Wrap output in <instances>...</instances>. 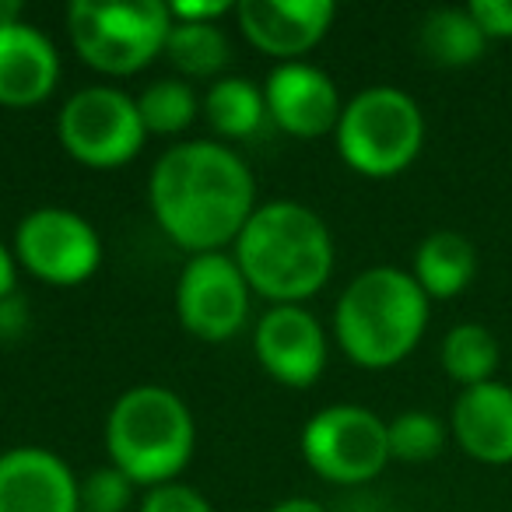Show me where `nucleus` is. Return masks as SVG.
I'll return each mask as SVG.
<instances>
[{"mask_svg": "<svg viewBox=\"0 0 512 512\" xmlns=\"http://www.w3.org/2000/svg\"><path fill=\"white\" fill-rule=\"evenodd\" d=\"M148 200L158 228L179 249L193 256L221 253L253 218L256 179L225 144L183 141L155 162Z\"/></svg>", "mask_w": 512, "mask_h": 512, "instance_id": "f257e3e1", "label": "nucleus"}, {"mask_svg": "<svg viewBox=\"0 0 512 512\" xmlns=\"http://www.w3.org/2000/svg\"><path fill=\"white\" fill-rule=\"evenodd\" d=\"M232 246L249 292L274 306H302L323 292L334 274V235L327 221L299 200L260 204Z\"/></svg>", "mask_w": 512, "mask_h": 512, "instance_id": "f03ea898", "label": "nucleus"}, {"mask_svg": "<svg viewBox=\"0 0 512 512\" xmlns=\"http://www.w3.org/2000/svg\"><path fill=\"white\" fill-rule=\"evenodd\" d=\"M428 295L400 267H369L348 281L334 309L341 351L362 369L400 365L428 327Z\"/></svg>", "mask_w": 512, "mask_h": 512, "instance_id": "7ed1b4c3", "label": "nucleus"}, {"mask_svg": "<svg viewBox=\"0 0 512 512\" xmlns=\"http://www.w3.org/2000/svg\"><path fill=\"white\" fill-rule=\"evenodd\" d=\"M197 425L176 390L158 383L130 386L106 418V453L137 488L176 481L193 460Z\"/></svg>", "mask_w": 512, "mask_h": 512, "instance_id": "20e7f679", "label": "nucleus"}, {"mask_svg": "<svg viewBox=\"0 0 512 512\" xmlns=\"http://www.w3.org/2000/svg\"><path fill=\"white\" fill-rule=\"evenodd\" d=\"M334 137L348 169L369 179H390L411 169L421 155L425 113L404 88L372 85L344 106Z\"/></svg>", "mask_w": 512, "mask_h": 512, "instance_id": "39448f33", "label": "nucleus"}, {"mask_svg": "<svg viewBox=\"0 0 512 512\" xmlns=\"http://www.w3.org/2000/svg\"><path fill=\"white\" fill-rule=\"evenodd\" d=\"M169 32V4L158 0H74L67 8V36L78 57L113 78L144 71L165 53Z\"/></svg>", "mask_w": 512, "mask_h": 512, "instance_id": "423d86ee", "label": "nucleus"}, {"mask_svg": "<svg viewBox=\"0 0 512 512\" xmlns=\"http://www.w3.org/2000/svg\"><path fill=\"white\" fill-rule=\"evenodd\" d=\"M302 460L330 484L372 481L393 460L386 421L358 404L323 407L302 428Z\"/></svg>", "mask_w": 512, "mask_h": 512, "instance_id": "0eeeda50", "label": "nucleus"}, {"mask_svg": "<svg viewBox=\"0 0 512 512\" xmlns=\"http://www.w3.org/2000/svg\"><path fill=\"white\" fill-rule=\"evenodd\" d=\"M57 134L64 151L88 169H120L144 148L137 99L109 85H92L74 92L57 116Z\"/></svg>", "mask_w": 512, "mask_h": 512, "instance_id": "6e6552de", "label": "nucleus"}, {"mask_svg": "<svg viewBox=\"0 0 512 512\" xmlns=\"http://www.w3.org/2000/svg\"><path fill=\"white\" fill-rule=\"evenodd\" d=\"M15 260L43 285L74 288L102 267V239L85 214L39 207L18 221Z\"/></svg>", "mask_w": 512, "mask_h": 512, "instance_id": "1a4fd4ad", "label": "nucleus"}, {"mask_svg": "<svg viewBox=\"0 0 512 512\" xmlns=\"http://www.w3.org/2000/svg\"><path fill=\"white\" fill-rule=\"evenodd\" d=\"M176 313L186 334L207 344L232 341L249 316V285L228 253L190 256L176 285Z\"/></svg>", "mask_w": 512, "mask_h": 512, "instance_id": "9d476101", "label": "nucleus"}, {"mask_svg": "<svg viewBox=\"0 0 512 512\" xmlns=\"http://www.w3.org/2000/svg\"><path fill=\"white\" fill-rule=\"evenodd\" d=\"M253 351L267 376L292 390L313 386L327 369V334L302 306L267 309L253 330Z\"/></svg>", "mask_w": 512, "mask_h": 512, "instance_id": "9b49d317", "label": "nucleus"}, {"mask_svg": "<svg viewBox=\"0 0 512 512\" xmlns=\"http://www.w3.org/2000/svg\"><path fill=\"white\" fill-rule=\"evenodd\" d=\"M264 102L267 116L285 134L302 137V141L334 134L344 113L334 78L320 67L302 64V60H288V64H278L267 74Z\"/></svg>", "mask_w": 512, "mask_h": 512, "instance_id": "f8f14e48", "label": "nucleus"}, {"mask_svg": "<svg viewBox=\"0 0 512 512\" xmlns=\"http://www.w3.org/2000/svg\"><path fill=\"white\" fill-rule=\"evenodd\" d=\"M0 512H81V481L53 449H4Z\"/></svg>", "mask_w": 512, "mask_h": 512, "instance_id": "ddd939ff", "label": "nucleus"}, {"mask_svg": "<svg viewBox=\"0 0 512 512\" xmlns=\"http://www.w3.org/2000/svg\"><path fill=\"white\" fill-rule=\"evenodd\" d=\"M232 15L256 50L267 57H285L288 64L320 46L337 8L330 0H239Z\"/></svg>", "mask_w": 512, "mask_h": 512, "instance_id": "4468645a", "label": "nucleus"}, {"mask_svg": "<svg viewBox=\"0 0 512 512\" xmlns=\"http://www.w3.org/2000/svg\"><path fill=\"white\" fill-rule=\"evenodd\" d=\"M60 53L43 29L29 22L0 25V106L29 109L53 95Z\"/></svg>", "mask_w": 512, "mask_h": 512, "instance_id": "2eb2a0df", "label": "nucleus"}, {"mask_svg": "<svg viewBox=\"0 0 512 512\" xmlns=\"http://www.w3.org/2000/svg\"><path fill=\"white\" fill-rule=\"evenodd\" d=\"M449 435L477 463H512V386L502 379L460 390L449 414Z\"/></svg>", "mask_w": 512, "mask_h": 512, "instance_id": "dca6fc26", "label": "nucleus"}, {"mask_svg": "<svg viewBox=\"0 0 512 512\" xmlns=\"http://www.w3.org/2000/svg\"><path fill=\"white\" fill-rule=\"evenodd\" d=\"M477 274V249L463 232L439 228L425 235L414 249L411 278L421 285L428 299H456L467 292Z\"/></svg>", "mask_w": 512, "mask_h": 512, "instance_id": "f3484780", "label": "nucleus"}, {"mask_svg": "<svg viewBox=\"0 0 512 512\" xmlns=\"http://www.w3.org/2000/svg\"><path fill=\"white\" fill-rule=\"evenodd\" d=\"M491 39L467 8H435L421 18L418 46L435 67H470L484 57Z\"/></svg>", "mask_w": 512, "mask_h": 512, "instance_id": "a211bd4d", "label": "nucleus"}, {"mask_svg": "<svg viewBox=\"0 0 512 512\" xmlns=\"http://www.w3.org/2000/svg\"><path fill=\"white\" fill-rule=\"evenodd\" d=\"M442 369L453 383H460L463 390L470 386L491 383L502 362V348L498 337L491 334L484 323H456L446 337H442Z\"/></svg>", "mask_w": 512, "mask_h": 512, "instance_id": "6ab92c4d", "label": "nucleus"}, {"mask_svg": "<svg viewBox=\"0 0 512 512\" xmlns=\"http://www.w3.org/2000/svg\"><path fill=\"white\" fill-rule=\"evenodd\" d=\"M204 116L221 137H253L267 120L264 88L249 78H218L204 95Z\"/></svg>", "mask_w": 512, "mask_h": 512, "instance_id": "aec40b11", "label": "nucleus"}, {"mask_svg": "<svg viewBox=\"0 0 512 512\" xmlns=\"http://www.w3.org/2000/svg\"><path fill=\"white\" fill-rule=\"evenodd\" d=\"M165 57L186 78H218L232 60V46L218 22H172Z\"/></svg>", "mask_w": 512, "mask_h": 512, "instance_id": "412c9836", "label": "nucleus"}, {"mask_svg": "<svg viewBox=\"0 0 512 512\" xmlns=\"http://www.w3.org/2000/svg\"><path fill=\"white\" fill-rule=\"evenodd\" d=\"M197 92L183 78L151 81L137 99V113L148 134H183L197 120Z\"/></svg>", "mask_w": 512, "mask_h": 512, "instance_id": "4be33fe9", "label": "nucleus"}, {"mask_svg": "<svg viewBox=\"0 0 512 512\" xmlns=\"http://www.w3.org/2000/svg\"><path fill=\"white\" fill-rule=\"evenodd\" d=\"M390 432V456L404 463H428L446 449L449 428L432 411H400L393 421H386Z\"/></svg>", "mask_w": 512, "mask_h": 512, "instance_id": "5701e85b", "label": "nucleus"}, {"mask_svg": "<svg viewBox=\"0 0 512 512\" xmlns=\"http://www.w3.org/2000/svg\"><path fill=\"white\" fill-rule=\"evenodd\" d=\"M134 488L137 484L113 463L88 470L81 481V512H127L134 505Z\"/></svg>", "mask_w": 512, "mask_h": 512, "instance_id": "b1692460", "label": "nucleus"}, {"mask_svg": "<svg viewBox=\"0 0 512 512\" xmlns=\"http://www.w3.org/2000/svg\"><path fill=\"white\" fill-rule=\"evenodd\" d=\"M137 512H214V509L197 488H190L183 481H169V484H158V488H148V495H144Z\"/></svg>", "mask_w": 512, "mask_h": 512, "instance_id": "393cba45", "label": "nucleus"}, {"mask_svg": "<svg viewBox=\"0 0 512 512\" xmlns=\"http://www.w3.org/2000/svg\"><path fill=\"white\" fill-rule=\"evenodd\" d=\"M467 11L488 39H512V0H470Z\"/></svg>", "mask_w": 512, "mask_h": 512, "instance_id": "a878e982", "label": "nucleus"}, {"mask_svg": "<svg viewBox=\"0 0 512 512\" xmlns=\"http://www.w3.org/2000/svg\"><path fill=\"white\" fill-rule=\"evenodd\" d=\"M228 11H235V4H225V0H211V4H169L172 22H218Z\"/></svg>", "mask_w": 512, "mask_h": 512, "instance_id": "bb28decb", "label": "nucleus"}, {"mask_svg": "<svg viewBox=\"0 0 512 512\" xmlns=\"http://www.w3.org/2000/svg\"><path fill=\"white\" fill-rule=\"evenodd\" d=\"M18 285V260H15V249H8L0 242V306L11 299Z\"/></svg>", "mask_w": 512, "mask_h": 512, "instance_id": "cd10ccee", "label": "nucleus"}, {"mask_svg": "<svg viewBox=\"0 0 512 512\" xmlns=\"http://www.w3.org/2000/svg\"><path fill=\"white\" fill-rule=\"evenodd\" d=\"M271 512H330V509L320 502H313V498H285V502H278Z\"/></svg>", "mask_w": 512, "mask_h": 512, "instance_id": "c85d7f7f", "label": "nucleus"}, {"mask_svg": "<svg viewBox=\"0 0 512 512\" xmlns=\"http://www.w3.org/2000/svg\"><path fill=\"white\" fill-rule=\"evenodd\" d=\"M15 22H25L22 4L18 0H0V25H15Z\"/></svg>", "mask_w": 512, "mask_h": 512, "instance_id": "c756f323", "label": "nucleus"}]
</instances>
